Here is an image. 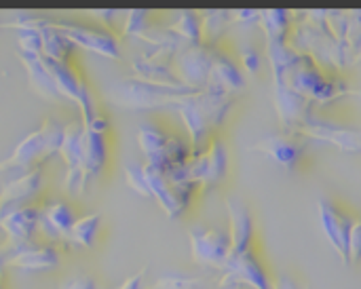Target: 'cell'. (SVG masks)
Listing matches in <instances>:
<instances>
[{"mask_svg":"<svg viewBox=\"0 0 361 289\" xmlns=\"http://www.w3.org/2000/svg\"><path fill=\"white\" fill-rule=\"evenodd\" d=\"M233 104H235V95L214 87H205L203 91H197L173 106L186 129L190 156L201 154L209 146L214 131L224 123Z\"/></svg>","mask_w":361,"mask_h":289,"instance_id":"6da1fadb","label":"cell"},{"mask_svg":"<svg viewBox=\"0 0 361 289\" xmlns=\"http://www.w3.org/2000/svg\"><path fill=\"white\" fill-rule=\"evenodd\" d=\"M63 127L57 118H44L34 131H30L21 142L15 144L11 154L0 161V171H11L15 176L42 169V165L59 154Z\"/></svg>","mask_w":361,"mask_h":289,"instance_id":"7a4b0ae2","label":"cell"},{"mask_svg":"<svg viewBox=\"0 0 361 289\" xmlns=\"http://www.w3.org/2000/svg\"><path fill=\"white\" fill-rule=\"evenodd\" d=\"M197 93L184 85H159L140 78H123L116 80L110 89V97L116 106L125 110H157V108H173L188 95Z\"/></svg>","mask_w":361,"mask_h":289,"instance_id":"3957f363","label":"cell"},{"mask_svg":"<svg viewBox=\"0 0 361 289\" xmlns=\"http://www.w3.org/2000/svg\"><path fill=\"white\" fill-rule=\"evenodd\" d=\"M137 146L146 159V165L157 169L178 167L190 159V144L186 137L165 133L152 123H142L137 127Z\"/></svg>","mask_w":361,"mask_h":289,"instance_id":"277c9868","label":"cell"},{"mask_svg":"<svg viewBox=\"0 0 361 289\" xmlns=\"http://www.w3.org/2000/svg\"><path fill=\"white\" fill-rule=\"evenodd\" d=\"M216 288L220 289H273V275L256 254V250L243 254H231L224 266L220 269V277L216 279Z\"/></svg>","mask_w":361,"mask_h":289,"instance_id":"5b68a950","label":"cell"},{"mask_svg":"<svg viewBox=\"0 0 361 289\" xmlns=\"http://www.w3.org/2000/svg\"><path fill=\"white\" fill-rule=\"evenodd\" d=\"M144 178L148 186V199H152L169 218H180L188 207L195 190V182H171L165 176V169H157L144 163Z\"/></svg>","mask_w":361,"mask_h":289,"instance_id":"8992f818","label":"cell"},{"mask_svg":"<svg viewBox=\"0 0 361 289\" xmlns=\"http://www.w3.org/2000/svg\"><path fill=\"white\" fill-rule=\"evenodd\" d=\"M296 131L300 135H305L307 140H319V142L332 144L338 150L349 152V154L361 152V129L353 127V125L338 123L328 116H322L315 110L309 112V116L298 125Z\"/></svg>","mask_w":361,"mask_h":289,"instance_id":"52a82bcc","label":"cell"},{"mask_svg":"<svg viewBox=\"0 0 361 289\" xmlns=\"http://www.w3.org/2000/svg\"><path fill=\"white\" fill-rule=\"evenodd\" d=\"M188 241H190L192 260L203 269L220 273V269L224 266V262L231 256L228 230L195 224L188 230Z\"/></svg>","mask_w":361,"mask_h":289,"instance_id":"ba28073f","label":"cell"},{"mask_svg":"<svg viewBox=\"0 0 361 289\" xmlns=\"http://www.w3.org/2000/svg\"><path fill=\"white\" fill-rule=\"evenodd\" d=\"M186 171H188V180L203 190L220 186L228 173V150L224 142L214 135L209 146L201 154L190 156L186 161Z\"/></svg>","mask_w":361,"mask_h":289,"instance_id":"9c48e42d","label":"cell"},{"mask_svg":"<svg viewBox=\"0 0 361 289\" xmlns=\"http://www.w3.org/2000/svg\"><path fill=\"white\" fill-rule=\"evenodd\" d=\"M44 66L51 72L53 82H55L57 93L61 95V99L72 102L80 110L82 121L97 112L95 104H93V97L89 93V87H87V82H85L78 68H74L70 61H53V59H44Z\"/></svg>","mask_w":361,"mask_h":289,"instance_id":"30bf717a","label":"cell"},{"mask_svg":"<svg viewBox=\"0 0 361 289\" xmlns=\"http://www.w3.org/2000/svg\"><path fill=\"white\" fill-rule=\"evenodd\" d=\"M216 49L218 47H207L203 42L188 44L186 49H182L171 61L180 85L195 89V91H203L209 82V72H212Z\"/></svg>","mask_w":361,"mask_h":289,"instance_id":"8fae6325","label":"cell"},{"mask_svg":"<svg viewBox=\"0 0 361 289\" xmlns=\"http://www.w3.org/2000/svg\"><path fill=\"white\" fill-rule=\"evenodd\" d=\"M59 156L66 163L63 186H66L68 195L80 197L89 184L87 173H85V165H82V121H72L63 127Z\"/></svg>","mask_w":361,"mask_h":289,"instance_id":"7c38bea8","label":"cell"},{"mask_svg":"<svg viewBox=\"0 0 361 289\" xmlns=\"http://www.w3.org/2000/svg\"><path fill=\"white\" fill-rule=\"evenodd\" d=\"M53 25L72 42V47L87 49L91 53H97L108 59H116L121 55L118 51V38L106 30V27H91L78 21H68V19H57Z\"/></svg>","mask_w":361,"mask_h":289,"instance_id":"4fadbf2b","label":"cell"},{"mask_svg":"<svg viewBox=\"0 0 361 289\" xmlns=\"http://www.w3.org/2000/svg\"><path fill=\"white\" fill-rule=\"evenodd\" d=\"M307 146H309V140L305 135H300L298 131L281 129V131L260 137L256 144H252V150L267 154L283 169H294L300 163Z\"/></svg>","mask_w":361,"mask_h":289,"instance_id":"5bb4252c","label":"cell"},{"mask_svg":"<svg viewBox=\"0 0 361 289\" xmlns=\"http://www.w3.org/2000/svg\"><path fill=\"white\" fill-rule=\"evenodd\" d=\"M82 121V118H80ZM108 118L99 112L82 121V165L87 180H95L108 161V144H106V131H108Z\"/></svg>","mask_w":361,"mask_h":289,"instance_id":"9a60e30c","label":"cell"},{"mask_svg":"<svg viewBox=\"0 0 361 289\" xmlns=\"http://www.w3.org/2000/svg\"><path fill=\"white\" fill-rule=\"evenodd\" d=\"M317 214H319V224H322L326 239L330 241V245L336 250V254L347 264V243H349V230L353 224V216L332 199H319Z\"/></svg>","mask_w":361,"mask_h":289,"instance_id":"2e32d148","label":"cell"},{"mask_svg":"<svg viewBox=\"0 0 361 289\" xmlns=\"http://www.w3.org/2000/svg\"><path fill=\"white\" fill-rule=\"evenodd\" d=\"M228 214V237H231V254H243L254 250V216L250 205L241 197H228L226 203Z\"/></svg>","mask_w":361,"mask_h":289,"instance_id":"e0dca14e","label":"cell"},{"mask_svg":"<svg viewBox=\"0 0 361 289\" xmlns=\"http://www.w3.org/2000/svg\"><path fill=\"white\" fill-rule=\"evenodd\" d=\"M42 184H44L42 169H34V171L15 176L11 182H6L4 188L0 190V224L4 220V216L11 214L13 209L30 205V201L42 190Z\"/></svg>","mask_w":361,"mask_h":289,"instance_id":"ac0fdd59","label":"cell"},{"mask_svg":"<svg viewBox=\"0 0 361 289\" xmlns=\"http://www.w3.org/2000/svg\"><path fill=\"white\" fill-rule=\"evenodd\" d=\"M273 102L281 121V129H290V131H296L298 125L313 110V104L307 97H302L298 91H294L286 80H275Z\"/></svg>","mask_w":361,"mask_h":289,"instance_id":"d6986e66","label":"cell"},{"mask_svg":"<svg viewBox=\"0 0 361 289\" xmlns=\"http://www.w3.org/2000/svg\"><path fill=\"white\" fill-rule=\"evenodd\" d=\"M38 218H40L38 207L23 205L4 216V220L0 224V233L6 235V243L19 245V247L27 245V243H32V237L38 228Z\"/></svg>","mask_w":361,"mask_h":289,"instance_id":"ffe728a7","label":"cell"},{"mask_svg":"<svg viewBox=\"0 0 361 289\" xmlns=\"http://www.w3.org/2000/svg\"><path fill=\"white\" fill-rule=\"evenodd\" d=\"M61 262L59 252L53 245H36L27 243L15 250V254L8 260V266L30 271V273H42V271H53Z\"/></svg>","mask_w":361,"mask_h":289,"instance_id":"44dd1931","label":"cell"},{"mask_svg":"<svg viewBox=\"0 0 361 289\" xmlns=\"http://www.w3.org/2000/svg\"><path fill=\"white\" fill-rule=\"evenodd\" d=\"M207 87H214V89L235 95L237 91H241L245 87V72L233 57H228L224 51L216 49Z\"/></svg>","mask_w":361,"mask_h":289,"instance_id":"7402d4cb","label":"cell"},{"mask_svg":"<svg viewBox=\"0 0 361 289\" xmlns=\"http://www.w3.org/2000/svg\"><path fill=\"white\" fill-rule=\"evenodd\" d=\"M74 214L72 207L63 201H53L40 209L38 218V228L47 233L49 239H66L72 224H74Z\"/></svg>","mask_w":361,"mask_h":289,"instance_id":"603a6c76","label":"cell"},{"mask_svg":"<svg viewBox=\"0 0 361 289\" xmlns=\"http://www.w3.org/2000/svg\"><path fill=\"white\" fill-rule=\"evenodd\" d=\"M19 59H21L25 72H27V78H30L32 89H34L40 97H44V99H49V102H61V95L57 93V87H55V82H53L51 72H49L47 66H44L42 55L19 53Z\"/></svg>","mask_w":361,"mask_h":289,"instance_id":"cb8c5ba5","label":"cell"},{"mask_svg":"<svg viewBox=\"0 0 361 289\" xmlns=\"http://www.w3.org/2000/svg\"><path fill=\"white\" fill-rule=\"evenodd\" d=\"M264 57L267 61L271 63V70H273V76L275 80H283L286 74L292 70V66L300 59V53L294 51L288 40H273V38H267L264 40Z\"/></svg>","mask_w":361,"mask_h":289,"instance_id":"d4e9b609","label":"cell"},{"mask_svg":"<svg viewBox=\"0 0 361 289\" xmlns=\"http://www.w3.org/2000/svg\"><path fill=\"white\" fill-rule=\"evenodd\" d=\"M131 68L135 72V78H140V80L159 82V85H180V80L176 78L171 61H161V59H152V57L142 55V57L131 61Z\"/></svg>","mask_w":361,"mask_h":289,"instance_id":"484cf974","label":"cell"},{"mask_svg":"<svg viewBox=\"0 0 361 289\" xmlns=\"http://www.w3.org/2000/svg\"><path fill=\"white\" fill-rule=\"evenodd\" d=\"M294 15L288 8H267L260 13V21L258 25L264 32V40L273 38V40H288V34L294 25Z\"/></svg>","mask_w":361,"mask_h":289,"instance_id":"4316f807","label":"cell"},{"mask_svg":"<svg viewBox=\"0 0 361 289\" xmlns=\"http://www.w3.org/2000/svg\"><path fill=\"white\" fill-rule=\"evenodd\" d=\"M40 40H42V51L40 55L44 59H53V61H68V55L72 51V42L53 25L51 19L44 21V25L40 27Z\"/></svg>","mask_w":361,"mask_h":289,"instance_id":"83f0119b","label":"cell"},{"mask_svg":"<svg viewBox=\"0 0 361 289\" xmlns=\"http://www.w3.org/2000/svg\"><path fill=\"white\" fill-rule=\"evenodd\" d=\"M233 23V11H207L201 15V42L207 47H218V40Z\"/></svg>","mask_w":361,"mask_h":289,"instance_id":"f1b7e54d","label":"cell"},{"mask_svg":"<svg viewBox=\"0 0 361 289\" xmlns=\"http://www.w3.org/2000/svg\"><path fill=\"white\" fill-rule=\"evenodd\" d=\"M99 226H102V216L99 214H89V216L76 218L66 239L76 247L89 250V247H93V243L97 239Z\"/></svg>","mask_w":361,"mask_h":289,"instance_id":"f546056e","label":"cell"},{"mask_svg":"<svg viewBox=\"0 0 361 289\" xmlns=\"http://www.w3.org/2000/svg\"><path fill=\"white\" fill-rule=\"evenodd\" d=\"M212 285H216L214 275L167 273V275H161L150 289H209Z\"/></svg>","mask_w":361,"mask_h":289,"instance_id":"4dcf8cb0","label":"cell"},{"mask_svg":"<svg viewBox=\"0 0 361 289\" xmlns=\"http://www.w3.org/2000/svg\"><path fill=\"white\" fill-rule=\"evenodd\" d=\"M186 44H201V15L195 11H182L173 23L167 25Z\"/></svg>","mask_w":361,"mask_h":289,"instance_id":"1f68e13d","label":"cell"},{"mask_svg":"<svg viewBox=\"0 0 361 289\" xmlns=\"http://www.w3.org/2000/svg\"><path fill=\"white\" fill-rule=\"evenodd\" d=\"M150 27V11L146 8H131L125 15V23H123V36H133L140 38L146 30Z\"/></svg>","mask_w":361,"mask_h":289,"instance_id":"d6a6232c","label":"cell"},{"mask_svg":"<svg viewBox=\"0 0 361 289\" xmlns=\"http://www.w3.org/2000/svg\"><path fill=\"white\" fill-rule=\"evenodd\" d=\"M262 59H264V53L252 42H245L239 49V66L245 74H258L262 68Z\"/></svg>","mask_w":361,"mask_h":289,"instance_id":"836d02e7","label":"cell"},{"mask_svg":"<svg viewBox=\"0 0 361 289\" xmlns=\"http://www.w3.org/2000/svg\"><path fill=\"white\" fill-rule=\"evenodd\" d=\"M17 44H19V53L40 55V51H42L40 30H34V27L19 30V34H17Z\"/></svg>","mask_w":361,"mask_h":289,"instance_id":"e575fe53","label":"cell"},{"mask_svg":"<svg viewBox=\"0 0 361 289\" xmlns=\"http://www.w3.org/2000/svg\"><path fill=\"white\" fill-rule=\"evenodd\" d=\"M125 180L129 184L131 190H135L140 197L148 199V186H146V178H144V165L140 163H129L125 169Z\"/></svg>","mask_w":361,"mask_h":289,"instance_id":"d590c367","label":"cell"},{"mask_svg":"<svg viewBox=\"0 0 361 289\" xmlns=\"http://www.w3.org/2000/svg\"><path fill=\"white\" fill-rule=\"evenodd\" d=\"M361 262V216L353 218L351 230H349V243H347V264H360Z\"/></svg>","mask_w":361,"mask_h":289,"instance_id":"8d00e7d4","label":"cell"},{"mask_svg":"<svg viewBox=\"0 0 361 289\" xmlns=\"http://www.w3.org/2000/svg\"><path fill=\"white\" fill-rule=\"evenodd\" d=\"M260 13L258 8H237L233 11V23H258Z\"/></svg>","mask_w":361,"mask_h":289,"instance_id":"74e56055","label":"cell"},{"mask_svg":"<svg viewBox=\"0 0 361 289\" xmlns=\"http://www.w3.org/2000/svg\"><path fill=\"white\" fill-rule=\"evenodd\" d=\"M273 289H305V288H302V283H300L294 275H290V273H279V275H275V277H273Z\"/></svg>","mask_w":361,"mask_h":289,"instance_id":"f35d334b","label":"cell"},{"mask_svg":"<svg viewBox=\"0 0 361 289\" xmlns=\"http://www.w3.org/2000/svg\"><path fill=\"white\" fill-rule=\"evenodd\" d=\"M59 289H97V283L87 277V275H78V277H72V279H66Z\"/></svg>","mask_w":361,"mask_h":289,"instance_id":"ab89813d","label":"cell"},{"mask_svg":"<svg viewBox=\"0 0 361 289\" xmlns=\"http://www.w3.org/2000/svg\"><path fill=\"white\" fill-rule=\"evenodd\" d=\"M146 275H148V269L144 266L142 271L133 273L131 277H127L118 288L114 289H146Z\"/></svg>","mask_w":361,"mask_h":289,"instance_id":"60d3db41","label":"cell"},{"mask_svg":"<svg viewBox=\"0 0 361 289\" xmlns=\"http://www.w3.org/2000/svg\"><path fill=\"white\" fill-rule=\"evenodd\" d=\"M91 13H95L93 17H97L99 21H104L106 30H110L114 25V19L118 17V11L116 8H93ZM112 32V30H110Z\"/></svg>","mask_w":361,"mask_h":289,"instance_id":"b9f144b4","label":"cell"},{"mask_svg":"<svg viewBox=\"0 0 361 289\" xmlns=\"http://www.w3.org/2000/svg\"><path fill=\"white\" fill-rule=\"evenodd\" d=\"M17 247L19 245H13V243H2L0 245V273H2L4 266H8V260H11V256L15 254Z\"/></svg>","mask_w":361,"mask_h":289,"instance_id":"7bdbcfd3","label":"cell"},{"mask_svg":"<svg viewBox=\"0 0 361 289\" xmlns=\"http://www.w3.org/2000/svg\"><path fill=\"white\" fill-rule=\"evenodd\" d=\"M0 289H4V288H2V281H0Z\"/></svg>","mask_w":361,"mask_h":289,"instance_id":"ee69618b","label":"cell"},{"mask_svg":"<svg viewBox=\"0 0 361 289\" xmlns=\"http://www.w3.org/2000/svg\"><path fill=\"white\" fill-rule=\"evenodd\" d=\"M357 59H361V55H360V57H357Z\"/></svg>","mask_w":361,"mask_h":289,"instance_id":"f6af8a7d","label":"cell"}]
</instances>
